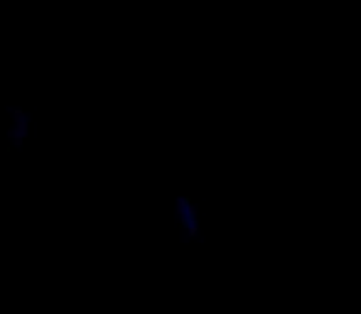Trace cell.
I'll list each match as a JSON object with an SVG mask.
<instances>
[]
</instances>
